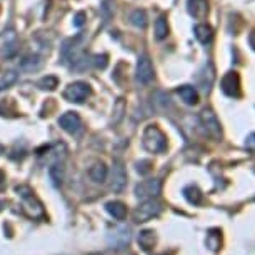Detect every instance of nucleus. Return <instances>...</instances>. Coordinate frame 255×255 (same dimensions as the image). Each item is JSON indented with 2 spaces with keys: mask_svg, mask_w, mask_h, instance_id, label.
Here are the masks:
<instances>
[{
  "mask_svg": "<svg viewBox=\"0 0 255 255\" xmlns=\"http://www.w3.org/2000/svg\"><path fill=\"white\" fill-rule=\"evenodd\" d=\"M142 143L148 152L153 153H160L167 148V138L157 125H148L145 128L142 137Z\"/></svg>",
  "mask_w": 255,
  "mask_h": 255,
  "instance_id": "nucleus-1",
  "label": "nucleus"
},
{
  "mask_svg": "<svg viewBox=\"0 0 255 255\" xmlns=\"http://www.w3.org/2000/svg\"><path fill=\"white\" fill-rule=\"evenodd\" d=\"M17 192L18 195L22 197V207H23V212L32 219H37V217H42L44 215V207L38 202V199L35 195L32 194V190L28 187H17Z\"/></svg>",
  "mask_w": 255,
  "mask_h": 255,
  "instance_id": "nucleus-2",
  "label": "nucleus"
},
{
  "mask_svg": "<svg viewBox=\"0 0 255 255\" xmlns=\"http://www.w3.org/2000/svg\"><path fill=\"white\" fill-rule=\"evenodd\" d=\"M90 94H92L90 85L85 84V82H74V84H70L69 87L64 90V97L69 100V102H75V104L84 102Z\"/></svg>",
  "mask_w": 255,
  "mask_h": 255,
  "instance_id": "nucleus-3",
  "label": "nucleus"
},
{
  "mask_svg": "<svg viewBox=\"0 0 255 255\" xmlns=\"http://www.w3.org/2000/svg\"><path fill=\"white\" fill-rule=\"evenodd\" d=\"M160 210H162V205L158 204L157 200L148 199L135 210L133 219H135V222H147V220L157 217V215L160 214Z\"/></svg>",
  "mask_w": 255,
  "mask_h": 255,
  "instance_id": "nucleus-4",
  "label": "nucleus"
},
{
  "mask_svg": "<svg viewBox=\"0 0 255 255\" xmlns=\"http://www.w3.org/2000/svg\"><path fill=\"white\" fill-rule=\"evenodd\" d=\"M220 87H222V92L229 97H240V77L235 70L227 72L222 77V82H220Z\"/></svg>",
  "mask_w": 255,
  "mask_h": 255,
  "instance_id": "nucleus-5",
  "label": "nucleus"
},
{
  "mask_svg": "<svg viewBox=\"0 0 255 255\" xmlns=\"http://www.w3.org/2000/svg\"><path fill=\"white\" fill-rule=\"evenodd\" d=\"M200 120H202V125L205 127V130L209 132L212 137H215V138L222 137V128H220V122H219L217 115L212 112L210 109L202 110Z\"/></svg>",
  "mask_w": 255,
  "mask_h": 255,
  "instance_id": "nucleus-6",
  "label": "nucleus"
},
{
  "mask_svg": "<svg viewBox=\"0 0 255 255\" xmlns=\"http://www.w3.org/2000/svg\"><path fill=\"white\" fill-rule=\"evenodd\" d=\"M59 125L64 128L65 132L72 133V135H77L82 130V120L77 112H65L60 115L59 119Z\"/></svg>",
  "mask_w": 255,
  "mask_h": 255,
  "instance_id": "nucleus-7",
  "label": "nucleus"
},
{
  "mask_svg": "<svg viewBox=\"0 0 255 255\" xmlns=\"http://www.w3.org/2000/svg\"><path fill=\"white\" fill-rule=\"evenodd\" d=\"M137 80L140 84H150L153 80V67L147 55H140L137 62Z\"/></svg>",
  "mask_w": 255,
  "mask_h": 255,
  "instance_id": "nucleus-8",
  "label": "nucleus"
},
{
  "mask_svg": "<svg viewBox=\"0 0 255 255\" xmlns=\"http://www.w3.org/2000/svg\"><path fill=\"white\" fill-rule=\"evenodd\" d=\"M135 194L140 197V199H153V197H157L160 194V182L158 180H145L142 182V184L137 185L135 189Z\"/></svg>",
  "mask_w": 255,
  "mask_h": 255,
  "instance_id": "nucleus-9",
  "label": "nucleus"
},
{
  "mask_svg": "<svg viewBox=\"0 0 255 255\" xmlns=\"http://www.w3.org/2000/svg\"><path fill=\"white\" fill-rule=\"evenodd\" d=\"M187 8H189V13L192 17L202 20L209 13V0H189Z\"/></svg>",
  "mask_w": 255,
  "mask_h": 255,
  "instance_id": "nucleus-10",
  "label": "nucleus"
},
{
  "mask_svg": "<svg viewBox=\"0 0 255 255\" xmlns=\"http://www.w3.org/2000/svg\"><path fill=\"white\" fill-rule=\"evenodd\" d=\"M125 182H127V174H125L122 163L115 162L112 167V184H110V187H112L114 192H120L125 187Z\"/></svg>",
  "mask_w": 255,
  "mask_h": 255,
  "instance_id": "nucleus-11",
  "label": "nucleus"
},
{
  "mask_svg": "<svg viewBox=\"0 0 255 255\" xmlns=\"http://www.w3.org/2000/svg\"><path fill=\"white\" fill-rule=\"evenodd\" d=\"M194 33L200 44H210L212 38H214V30H212V27L207 25V23H199V25H195Z\"/></svg>",
  "mask_w": 255,
  "mask_h": 255,
  "instance_id": "nucleus-12",
  "label": "nucleus"
},
{
  "mask_svg": "<svg viewBox=\"0 0 255 255\" xmlns=\"http://www.w3.org/2000/svg\"><path fill=\"white\" fill-rule=\"evenodd\" d=\"M177 92H179L180 99L184 100L185 104L195 105L197 102H199V94H197L195 87H192V85H182V87L177 89Z\"/></svg>",
  "mask_w": 255,
  "mask_h": 255,
  "instance_id": "nucleus-13",
  "label": "nucleus"
},
{
  "mask_svg": "<svg viewBox=\"0 0 255 255\" xmlns=\"http://www.w3.org/2000/svg\"><path fill=\"white\" fill-rule=\"evenodd\" d=\"M89 175H90V179H92L94 182L102 184V182L105 180V177H107V167H105L102 162L95 163V165L89 170Z\"/></svg>",
  "mask_w": 255,
  "mask_h": 255,
  "instance_id": "nucleus-14",
  "label": "nucleus"
},
{
  "mask_svg": "<svg viewBox=\"0 0 255 255\" xmlns=\"http://www.w3.org/2000/svg\"><path fill=\"white\" fill-rule=\"evenodd\" d=\"M107 210L110 215H114L117 220H122L125 215H127V207L120 202H109L107 204Z\"/></svg>",
  "mask_w": 255,
  "mask_h": 255,
  "instance_id": "nucleus-15",
  "label": "nucleus"
},
{
  "mask_svg": "<svg viewBox=\"0 0 255 255\" xmlns=\"http://www.w3.org/2000/svg\"><path fill=\"white\" fill-rule=\"evenodd\" d=\"M20 67L23 70H28V72H32V70H38L42 67V59L40 57H37V55H30V57H25V59L22 60V64Z\"/></svg>",
  "mask_w": 255,
  "mask_h": 255,
  "instance_id": "nucleus-16",
  "label": "nucleus"
},
{
  "mask_svg": "<svg viewBox=\"0 0 255 255\" xmlns=\"http://www.w3.org/2000/svg\"><path fill=\"white\" fill-rule=\"evenodd\" d=\"M168 35V23L165 20V17H160L155 22V37L158 40H163Z\"/></svg>",
  "mask_w": 255,
  "mask_h": 255,
  "instance_id": "nucleus-17",
  "label": "nucleus"
},
{
  "mask_svg": "<svg viewBox=\"0 0 255 255\" xmlns=\"http://www.w3.org/2000/svg\"><path fill=\"white\" fill-rule=\"evenodd\" d=\"M184 195L190 204H200V200H202V194L197 187H187L184 190Z\"/></svg>",
  "mask_w": 255,
  "mask_h": 255,
  "instance_id": "nucleus-18",
  "label": "nucleus"
},
{
  "mask_svg": "<svg viewBox=\"0 0 255 255\" xmlns=\"http://www.w3.org/2000/svg\"><path fill=\"white\" fill-rule=\"evenodd\" d=\"M138 242H140V245L143 249H152L153 244H155V235H153V232H150V230H145V232L140 234V237H138Z\"/></svg>",
  "mask_w": 255,
  "mask_h": 255,
  "instance_id": "nucleus-19",
  "label": "nucleus"
},
{
  "mask_svg": "<svg viewBox=\"0 0 255 255\" xmlns=\"http://www.w3.org/2000/svg\"><path fill=\"white\" fill-rule=\"evenodd\" d=\"M130 22L135 27L143 28V27L147 25V15H145V12H143V10H133L132 15H130Z\"/></svg>",
  "mask_w": 255,
  "mask_h": 255,
  "instance_id": "nucleus-20",
  "label": "nucleus"
},
{
  "mask_svg": "<svg viewBox=\"0 0 255 255\" xmlns=\"http://www.w3.org/2000/svg\"><path fill=\"white\" fill-rule=\"evenodd\" d=\"M38 85H40L42 89L54 90L57 85H59V79H57V77H54V75H47V77H44V79H40Z\"/></svg>",
  "mask_w": 255,
  "mask_h": 255,
  "instance_id": "nucleus-21",
  "label": "nucleus"
},
{
  "mask_svg": "<svg viewBox=\"0 0 255 255\" xmlns=\"http://www.w3.org/2000/svg\"><path fill=\"white\" fill-rule=\"evenodd\" d=\"M15 80H17V74H15V72H7V74L2 77V80H0V90L8 89Z\"/></svg>",
  "mask_w": 255,
  "mask_h": 255,
  "instance_id": "nucleus-22",
  "label": "nucleus"
},
{
  "mask_svg": "<svg viewBox=\"0 0 255 255\" xmlns=\"http://www.w3.org/2000/svg\"><path fill=\"white\" fill-rule=\"evenodd\" d=\"M50 177L54 179L55 184H59V182H62V165H59V163H55V165L50 168Z\"/></svg>",
  "mask_w": 255,
  "mask_h": 255,
  "instance_id": "nucleus-23",
  "label": "nucleus"
},
{
  "mask_svg": "<svg viewBox=\"0 0 255 255\" xmlns=\"http://www.w3.org/2000/svg\"><path fill=\"white\" fill-rule=\"evenodd\" d=\"M207 242H209L210 249H219L220 247V235H215V232H212L209 237H207Z\"/></svg>",
  "mask_w": 255,
  "mask_h": 255,
  "instance_id": "nucleus-24",
  "label": "nucleus"
},
{
  "mask_svg": "<svg viewBox=\"0 0 255 255\" xmlns=\"http://www.w3.org/2000/svg\"><path fill=\"white\" fill-rule=\"evenodd\" d=\"M94 64L97 69H105L107 67V55L102 54V55H95L94 57Z\"/></svg>",
  "mask_w": 255,
  "mask_h": 255,
  "instance_id": "nucleus-25",
  "label": "nucleus"
},
{
  "mask_svg": "<svg viewBox=\"0 0 255 255\" xmlns=\"http://www.w3.org/2000/svg\"><path fill=\"white\" fill-rule=\"evenodd\" d=\"M84 22H85V13L84 12H79L77 15L74 17V25L77 28H80L82 25H84Z\"/></svg>",
  "mask_w": 255,
  "mask_h": 255,
  "instance_id": "nucleus-26",
  "label": "nucleus"
},
{
  "mask_svg": "<svg viewBox=\"0 0 255 255\" xmlns=\"http://www.w3.org/2000/svg\"><path fill=\"white\" fill-rule=\"evenodd\" d=\"M148 165H150V162H140V163H138V165H137V170L138 172H140V174H148V172H150V167H148Z\"/></svg>",
  "mask_w": 255,
  "mask_h": 255,
  "instance_id": "nucleus-27",
  "label": "nucleus"
},
{
  "mask_svg": "<svg viewBox=\"0 0 255 255\" xmlns=\"http://www.w3.org/2000/svg\"><path fill=\"white\" fill-rule=\"evenodd\" d=\"M245 147H247L249 150H255V133L249 135V138L245 140Z\"/></svg>",
  "mask_w": 255,
  "mask_h": 255,
  "instance_id": "nucleus-28",
  "label": "nucleus"
},
{
  "mask_svg": "<svg viewBox=\"0 0 255 255\" xmlns=\"http://www.w3.org/2000/svg\"><path fill=\"white\" fill-rule=\"evenodd\" d=\"M249 44H250V47H252V49L255 50V30L249 35Z\"/></svg>",
  "mask_w": 255,
  "mask_h": 255,
  "instance_id": "nucleus-29",
  "label": "nucleus"
},
{
  "mask_svg": "<svg viewBox=\"0 0 255 255\" xmlns=\"http://www.w3.org/2000/svg\"><path fill=\"white\" fill-rule=\"evenodd\" d=\"M3 187H5V174L0 170V190H3Z\"/></svg>",
  "mask_w": 255,
  "mask_h": 255,
  "instance_id": "nucleus-30",
  "label": "nucleus"
}]
</instances>
